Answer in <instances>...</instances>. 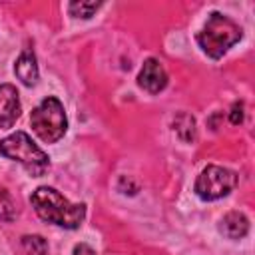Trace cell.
<instances>
[{
	"mask_svg": "<svg viewBox=\"0 0 255 255\" xmlns=\"http://www.w3.org/2000/svg\"><path fill=\"white\" fill-rule=\"evenodd\" d=\"M137 84H139L145 92L157 94V92H161V90L165 88V84H167V74H165L163 66H161L157 60L149 58V60L143 62V66H141V70H139Z\"/></svg>",
	"mask_w": 255,
	"mask_h": 255,
	"instance_id": "obj_6",
	"label": "cell"
},
{
	"mask_svg": "<svg viewBox=\"0 0 255 255\" xmlns=\"http://www.w3.org/2000/svg\"><path fill=\"white\" fill-rule=\"evenodd\" d=\"M175 131L179 133V137L183 141H191L195 137V120L189 114H179L175 118Z\"/></svg>",
	"mask_w": 255,
	"mask_h": 255,
	"instance_id": "obj_10",
	"label": "cell"
},
{
	"mask_svg": "<svg viewBox=\"0 0 255 255\" xmlns=\"http://www.w3.org/2000/svg\"><path fill=\"white\" fill-rule=\"evenodd\" d=\"M74 255H96V253H94V249L88 247L86 243H80V245L74 247Z\"/></svg>",
	"mask_w": 255,
	"mask_h": 255,
	"instance_id": "obj_14",
	"label": "cell"
},
{
	"mask_svg": "<svg viewBox=\"0 0 255 255\" xmlns=\"http://www.w3.org/2000/svg\"><path fill=\"white\" fill-rule=\"evenodd\" d=\"M102 4L100 2H72L70 4V12L78 18H90Z\"/></svg>",
	"mask_w": 255,
	"mask_h": 255,
	"instance_id": "obj_13",
	"label": "cell"
},
{
	"mask_svg": "<svg viewBox=\"0 0 255 255\" xmlns=\"http://www.w3.org/2000/svg\"><path fill=\"white\" fill-rule=\"evenodd\" d=\"M221 233L229 239H241L243 235H247L249 231V221L243 213L239 211H231L227 213L223 219H221V225H219Z\"/></svg>",
	"mask_w": 255,
	"mask_h": 255,
	"instance_id": "obj_9",
	"label": "cell"
},
{
	"mask_svg": "<svg viewBox=\"0 0 255 255\" xmlns=\"http://www.w3.org/2000/svg\"><path fill=\"white\" fill-rule=\"evenodd\" d=\"M22 245L30 255H46V251H48V243L40 235H24Z\"/></svg>",
	"mask_w": 255,
	"mask_h": 255,
	"instance_id": "obj_12",
	"label": "cell"
},
{
	"mask_svg": "<svg viewBox=\"0 0 255 255\" xmlns=\"http://www.w3.org/2000/svg\"><path fill=\"white\" fill-rule=\"evenodd\" d=\"M16 217V203L14 197L10 195V191L0 185V219L4 221H12Z\"/></svg>",
	"mask_w": 255,
	"mask_h": 255,
	"instance_id": "obj_11",
	"label": "cell"
},
{
	"mask_svg": "<svg viewBox=\"0 0 255 255\" xmlns=\"http://www.w3.org/2000/svg\"><path fill=\"white\" fill-rule=\"evenodd\" d=\"M30 201L40 219L66 229H76L86 215V207L82 203H70L54 187H38L32 193Z\"/></svg>",
	"mask_w": 255,
	"mask_h": 255,
	"instance_id": "obj_1",
	"label": "cell"
},
{
	"mask_svg": "<svg viewBox=\"0 0 255 255\" xmlns=\"http://www.w3.org/2000/svg\"><path fill=\"white\" fill-rule=\"evenodd\" d=\"M241 38V28L227 16L213 12L203 30L197 34V44L201 50L211 58H221L233 44H237Z\"/></svg>",
	"mask_w": 255,
	"mask_h": 255,
	"instance_id": "obj_2",
	"label": "cell"
},
{
	"mask_svg": "<svg viewBox=\"0 0 255 255\" xmlns=\"http://www.w3.org/2000/svg\"><path fill=\"white\" fill-rule=\"evenodd\" d=\"M0 153L4 157H8V159L20 161L32 177L44 175L48 171V167H50L48 155L24 131H16V133L4 137L0 141Z\"/></svg>",
	"mask_w": 255,
	"mask_h": 255,
	"instance_id": "obj_3",
	"label": "cell"
},
{
	"mask_svg": "<svg viewBox=\"0 0 255 255\" xmlns=\"http://www.w3.org/2000/svg\"><path fill=\"white\" fill-rule=\"evenodd\" d=\"M14 72L18 76V80H22V84H26V86H34L38 82V66H36V56L32 50H24L18 56Z\"/></svg>",
	"mask_w": 255,
	"mask_h": 255,
	"instance_id": "obj_8",
	"label": "cell"
},
{
	"mask_svg": "<svg viewBox=\"0 0 255 255\" xmlns=\"http://www.w3.org/2000/svg\"><path fill=\"white\" fill-rule=\"evenodd\" d=\"M30 124L42 141H46V143L58 141L66 133V128H68L64 106L56 98H44L40 102V106L34 108V112L30 116Z\"/></svg>",
	"mask_w": 255,
	"mask_h": 255,
	"instance_id": "obj_4",
	"label": "cell"
},
{
	"mask_svg": "<svg viewBox=\"0 0 255 255\" xmlns=\"http://www.w3.org/2000/svg\"><path fill=\"white\" fill-rule=\"evenodd\" d=\"M20 116L18 92L10 84L0 86V128H12Z\"/></svg>",
	"mask_w": 255,
	"mask_h": 255,
	"instance_id": "obj_7",
	"label": "cell"
},
{
	"mask_svg": "<svg viewBox=\"0 0 255 255\" xmlns=\"http://www.w3.org/2000/svg\"><path fill=\"white\" fill-rule=\"evenodd\" d=\"M241 120H243V110L237 104V106H233V112H231V124H241Z\"/></svg>",
	"mask_w": 255,
	"mask_h": 255,
	"instance_id": "obj_15",
	"label": "cell"
},
{
	"mask_svg": "<svg viewBox=\"0 0 255 255\" xmlns=\"http://www.w3.org/2000/svg\"><path fill=\"white\" fill-rule=\"evenodd\" d=\"M237 173L227 169V167H221V165H207L197 181H195V191L201 199H207V201H213V199H219V197H225L227 193H231L237 185Z\"/></svg>",
	"mask_w": 255,
	"mask_h": 255,
	"instance_id": "obj_5",
	"label": "cell"
}]
</instances>
